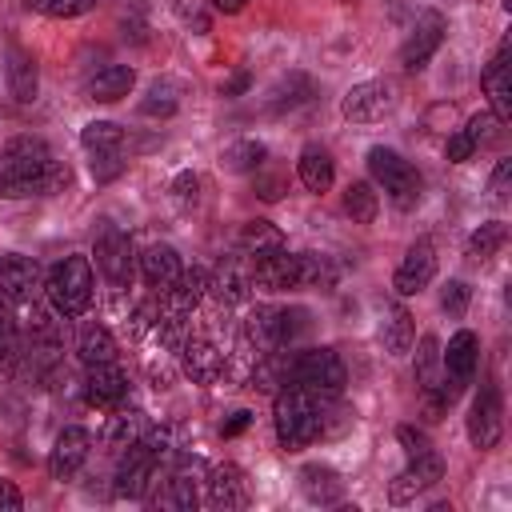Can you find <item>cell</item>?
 Instances as JSON below:
<instances>
[{"instance_id": "ac0fdd59", "label": "cell", "mask_w": 512, "mask_h": 512, "mask_svg": "<svg viewBox=\"0 0 512 512\" xmlns=\"http://www.w3.org/2000/svg\"><path fill=\"white\" fill-rule=\"evenodd\" d=\"M4 76H8V92H12L16 104H32L36 100V92H40V68H36V60H32L28 48L8 44V52H4Z\"/></svg>"}, {"instance_id": "2e32d148", "label": "cell", "mask_w": 512, "mask_h": 512, "mask_svg": "<svg viewBox=\"0 0 512 512\" xmlns=\"http://www.w3.org/2000/svg\"><path fill=\"white\" fill-rule=\"evenodd\" d=\"M40 288V264L32 256H0V292L12 304H32Z\"/></svg>"}, {"instance_id": "44dd1931", "label": "cell", "mask_w": 512, "mask_h": 512, "mask_svg": "<svg viewBox=\"0 0 512 512\" xmlns=\"http://www.w3.org/2000/svg\"><path fill=\"white\" fill-rule=\"evenodd\" d=\"M84 392H88V400H92V404H104V408H112V404H120V400L128 396V376H124V368H120L116 360H104V364H88V380H84Z\"/></svg>"}, {"instance_id": "8fae6325", "label": "cell", "mask_w": 512, "mask_h": 512, "mask_svg": "<svg viewBox=\"0 0 512 512\" xmlns=\"http://www.w3.org/2000/svg\"><path fill=\"white\" fill-rule=\"evenodd\" d=\"M440 480H444V456L436 448H428L420 456H408V468L388 484V500L392 504H408V500H416L420 492H428Z\"/></svg>"}, {"instance_id": "ffe728a7", "label": "cell", "mask_w": 512, "mask_h": 512, "mask_svg": "<svg viewBox=\"0 0 512 512\" xmlns=\"http://www.w3.org/2000/svg\"><path fill=\"white\" fill-rule=\"evenodd\" d=\"M476 360H480V340H476L468 328H460V332L448 340V348H440V368H444V376L456 380V384H468V380H472Z\"/></svg>"}, {"instance_id": "f1b7e54d", "label": "cell", "mask_w": 512, "mask_h": 512, "mask_svg": "<svg viewBox=\"0 0 512 512\" xmlns=\"http://www.w3.org/2000/svg\"><path fill=\"white\" fill-rule=\"evenodd\" d=\"M504 240H508V228H504V220H484L472 236H468V260H476V264H488L500 248H504Z\"/></svg>"}, {"instance_id": "ba28073f", "label": "cell", "mask_w": 512, "mask_h": 512, "mask_svg": "<svg viewBox=\"0 0 512 512\" xmlns=\"http://www.w3.org/2000/svg\"><path fill=\"white\" fill-rule=\"evenodd\" d=\"M396 108V88L388 80H364V84H352L340 100V112L344 120L352 124H372V120H384L388 112Z\"/></svg>"}, {"instance_id": "7dc6e473", "label": "cell", "mask_w": 512, "mask_h": 512, "mask_svg": "<svg viewBox=\"0 0 512 512\" xmlns=\"http://www.w3.org/2000/svg\"><path fill=\"white\" fill-rule=\"evenodd\" d=\"M24 508V496L12 480H0V512H20Z\"/></svg>"}, {"instance_id": "f546056e", "label": "cell", "mask_w": 512, "mask_h": 512, "mask_svg": "<svg viewBox=\"0 0 512 512\" xmlns=\"http://www.w3.org/2000/svg\"><path fill=\"white\" fill-rule=\"evenodd\" d=\"M264 156H268V148H264L260 140L244 136V140H232V144L220 152V164H224L228 172H256V168L264 164Z\"/></svg>"}, {"instance_id": "e575fe53", "label": "cell", "mask_w": 512, "mask_h": 512, "mask_svg": "<svg viewBox=\"0 0 512 512\" xmlns=\"http://www.w3.org/2000/svg\"><path fill=\"white\" fill-rule=\"evenodd\" d=\"M80 144L88 152H116V148H124V128L112 120H92L80 128Z\"/></svg>"}, {"instance_id": "30bf717a", "label": "cell", "mask_w": 512, "mask_h": 512, "mask_svg": "<svg viewBox=\"0 0 512 512\" xmlns=\"http://www.w3.org/2000/svg\"><path fill=\"white\" fill-rule=\"evenodd\" d=\"M156 464H160V452H152L144 440L128 444L120 456V468H116V492L128 500L148 496V488L156 484Z\"/></svg>"}, {"instance_id": "5b68a950", "label": "cell", "mask_w": 512, "mask_h": 512, "mask_svg": "<svg viewBox=\"0 0 512 512\" xmlns=\"http://www.w3.org/2000/svg\"><path fill=\"white\" fill-rule=\"evenodd\" d=\"M368 172H372V180L388 192V200L396 204V208H416L420 204V188H424V180H420V172L400 156V152H392V148H384V144H376V148H368Z\"/></svg>"}, {"instance_id": "7bdbcfd3", "label": "cell", "mask_w": 512, "mask_h": 512, "mask_svg": "<svg viewBox=\"0 0 512 512\" xmlns=\"http://www.w3.org/2000/svg\"><path fill=\"white\" fill-rule=\"evenodd\" d=\"M496 124H500V120H496L492 112H476V116L464 124V136H468V140L480 148V144H488V140L496 136Z\"/></svg>"}, {"instance_id": "816d5d0a", "label": "cell", "mask_w": 512, "mask_h": 512, "mask_svg": "<svg viewBox=\"0 0 512 512\" xmlns=\"http://www.w3.org/2000/svg\"><path fill=\"white\" fill-rule=\"evenodd\" d=\"M248 84H252V80H248V76L240 72V76H232V80H228V84H224L220 92H224V96H240V92H248Z\"/></svg>"}, {"instance_id": "c3c4849f", "label": "cell", "mask_w": 512, "mask_h": 512, "mask_svg": "<svg viewBox=\"0 0 512 512\" xmlns=\"http://www.w3.org/2000/svg\"><path fill=\"white\" fill-rule=\"evenodd\" d=\"M172 192H176V200H180V204L196 200V176H192V172H180V176L172 180Z\"/></svg>"}, {"instance_id": "52a82bcc", "label": "cell", "mask_w": 512, "mask_h": 512, "mask_svg": "<svg viewBox=\"0 0 512 512\" xmlns=\"http://www.w3.org/2000/svg\"><path fill=\"white\" fill-rule=\"evenodd\" d=\"M464 428H468L472 448H480V452H488V448L500 444V436H504V404H500V388L496 384H488V380L480 384V392L468 404Z\"/></svg>"}, {"instance_id": "bcb514c9", "label": "cell", "mask_w": 512, "mask_h": 512, "mask_svg": "<svg viewBox=\"0 0 512 512\" xmlns=\"http://www.w3.org/2000/svg\"><path fill=\"white\" fill-rule=\"evenodd\" d=\"M508 180H512V160H496V168H492V180H488V192H492V200H508Z\"/></svg>"}, {"instance_id": "7a4b0ae2", "label": "cell", "mask_w": 512, "mask_h": 512, "mask_svg": "<svg viewBox=\"0 0 512 512\" xmlns=\"http://www.w3.org/2000/svg\"><path fill=\"white\" fill-rule=\"evenodd\" d=\"M272 424H276V440L288 452L308 448L312 440L324 436V400H320V392H308V388H292L288 384L272 400Z\"/></svg>"}, {"instance_id": "277c9868", "label": "cell", "mask_w": 512, "mask_h": 512, "mask_svg": "<svg viewBox=\"0 0 512 512\" xmlns=\"http://www.w3.org/2000/svg\"><path fill=\"white\" fill-rule=\"evenodd\" d=\"M344 380H348L344 360L332 348H304L284 364V384L308 388V392H320V396H336L344 388Z\"/></svg>"}, {"instance_id": "7c38bea8", "label": "cell", "mask_w": 512, "mask_h": 512, "mask_svg": "<svg viewBox=\"0 0 512 512\" xmlns=\"http://www.w3.org/2000/svg\"><path fill=\"white\" fill-rule=\"evenodd\" d=\"M444 32H448L444 16H440V12H424V16L416 20L412 36H408L404 48H400V68H404V72H420V68L436 56V48L444 44Z\"/></svg>"}, {"instance_id": "60d3db41", "label": "cell", "mask_w": 512, "mask_h": 512, "mask_svg": "<svg viewBox=\"0 0 512 512\" xmlns=\"http://www.w3.org/2000/svg\"><path fill=\"white\" fill-rule=\"evenodd\" d=\"M468 300H472V288H468L464 280H448V284L440 288V308H444L448 316H464V312H468Z\"/></svg>"}, {"instance_id": "e0dca14e", "label": "cell", "mask_w": 512, "mask_h": 512, "mask_svg": "<svg viewBox=\"0 0 512 512\" xmlns=\"http://www.w3.org/2000/svg\"><path fill=\"white\" fill-rule=\"evenodd\" d=\"M480 84H484V96L492 104V116L504 124L512 116V76H508V40L496 48V56L484 64L480 72Z\"/></svg>"}, {"instance_id": "ab89813d", "label": "cell", "mask_w": 512, "mask_h": 512, "mask_svg": "<svg viewBox=\"0 0 512 512\" xmlns=\"http://www.w3.org/2000/svg\"><path fill=\"white\" fill-rule=\"evenodd\" d=\"M164 504H172V508H180V512H192V508L200 504V496H196V480H192L188 472H176V476L168 480V496H164Z\"/></svg>"}, {"instance_id": "d6a6232c", "label": "cell", "mask_w": 512, "mask_h": 512, "mask_svg": "<svg viewBox=\"0 0 512 512\" xmlns=\"http://www.w3.org/2000/svg\"><path fill=\"white\" fill-rule=\"evenodd\" d=\"M412 376H416V388L424 392V388H432L436 380H440V340L428 332V336H420V344H416V360H412Z\"/></svg>"}, {"instance_id": "d4e9b609", "label": "cell", "mask_w": 512, "mask_h": 512, "mask_svg": "<svg viewBox=\"0 0 512 512\" xmlns=\"http://www.w3.org/2000/svg\"><path fill=\"white\" fill-rule=\"evenodd\" d=\"M416 340V324H412V312L404 304H388L384 316H380V344L388 356H404Z\"/></svg>"}, {"instance_id": "1f68e13d", "label": "cell", "mask_w": 512, "mask_h": 512, "mask_svg": "<svg viewBox=\"0 0 512 512\" xmlns=\"http://www.w3.org/2000/svg\"><path fill=\"white\" fill-rule=\"evenodd\" d=\"M240 248H244L248 256L276 252V248H284V232H280L276 224H268V220H248V224L240 228Z\"/></svg>"}, {"instance_id": "cb8c5ba5", "label": "cell", "mask_w": 512, "mask_h": 512, "mask_svg": "<svg viewBox=\"0 0 512 512\" xmlns=\"http://www.w3.org/2000/svg\"><path fill=\"white\" fill-rule=\"evenodd\" d=\"M300 492H304L308 504H320L324 508V504H336L344 496V480L328 464H304L300 468Z\"/></svg>"}, {"instance_id": "6da1fadb", "label": "cell", "mask_w": 512, "mask_h": 512, "mask_svg": "<svg viewBox=\"0 0 512 512\" xmlns=\"http://www.w3.org/2000/svg\"><path fill=\"white\" fill-rule=\"evenodd\" d=\"M68 180V168L52 156V148L36 136H16L0 148V196L24 200V196H52Z\"/></svg>"}, {"instance_id": "83f0119b", "label": "cell", "mask_w": 512, "mask_h": 512, "mask_svg": "<svg viewBox=\"0 0 512 512\" xmlns=\"http://www.w3.org/2000/svg\"><path fill=\"white\" fill-rule=\"evenodd\" d=\"M344 212L356 220V224H372L376 212H380V192L372 188V180H352L344 188Z\"/></svg>"}, {"instance_id": "f5cc1de1", "label": "cell", "mask_w": 512, "mask_h": 512, "mask_svg": "<svg viewBox=\"0 0 512 512\" xmlns=\"http://www.w3.org/2000/svg\"><path fill=\"white\" fill-rule=\"evenodd\" d=\"M256 192H260L264 200H276V196H280V180H256Z\"/></svg>"}, {"instance_id": "b9f144b4", "label": "cell", "mask_w": 512, "mask_h": 512, "mask_svg": "<svg viewBox=\"0 0 512 512\" xmlns=\"http://www.w3.org/2000/svg\"><path fill=\"white\" fill-rule=\"evenodd\" d=\"M124 152L116 148V152H92V176L96 180H116L120 172H124Z\"/></svg>"}, {"instance_id": "836d02e7", "label": "cell", "mask_w": 512, "mask_h": 512, "mask_svg": "<svg viewBox=\"0 0 512 512\" xmlns=\"http://www.w3.org/2000/svg\"><path fill=\"white\" fill-rule=\"evenodd\" d=\"M144 432H148V420H144V412H120V416H112V420H108V432H104V440H108L116 452H124V448H128V444H136Z\"/></svg>"}, {"instance_id": "9c48e42d", "label": "cell", "mask_w": 512, "mask_h": 512, "mask_svg": "<svg viewBox=\"0 0 512 512\" xmlns=\"http://www.w3.org/2000/svg\"><path fill=\"white\" fill-rule=\"evenodd\" d=\"M96 268L116 284V288H128L132 284V272H136V252H132V236L120 232V228H104L96 236Z\"/></svg>"}, {"instance_id": "7402d4cb", "label": "cell", "mask_w": 512, "mask_h": 512, "mask_svg": "<svg viewBox=\"0 0 512 512\" xmlns=\"http://www.w3.org/2000/svg\"><path fill=\"white\" fill-rule=\"evenodd\" d=\"M180 272H184V260H180V252L172 244H152V248L140 252V276H144L148 288L164 292Z\"/></svg>"}, {"instance_id": "603a6c76", "label": "cell", "mask_w": 512, "mask_h": 512, "mask_svg": "<svg viewBox=\"0 0 512 512\" xmlns=\"http://www.w3.org/2000/svg\"><path fill=\"white\" fill-rule=\"evenodd\" d=\"M132 84H136V72L128 64H108L96 76H88L84 96L96 100V104H116V100H124L132 92Z\"/></svg>"}, {"instance_id": "681fc988", "label": "cell", "mask_w": 512, "mask_h": 512, "mask_svg": "<svg viewBox=\"0 0 512 512\" xmlns=\"http://www.w3.org/2000/svg\"><path fill=\"white\" fill-rule=\"evenodd\" d=\"M16 328V312H12V300L0 292V336H12Z\"/></svg>"}, {"instance_id": "f6af8a7d", "label": "cell", "mask_w": 512, "mask_h": 512, "mask_svg": "<svg viewBox=\"0 0 512 512\" xmlns=\"http://www.w3.org/2000/svg\"><path fill=\"white\" fill-rule=\"evenodd\" d=\"M472 152H476V144L464 136V128H460V132H452V136H448V144H444V156H448L452 164H464Z\"/></svg>"}, {"instance_id": "f907efd6", "label": "cell", "mask_w": 512, "mask_h": 512, "mask_svg": "<svg viewBox=\"0 0 512 512\" xmlns=\"http://www.w3.org/2000/svg\"><path fill=\"white\" fill-rule=\"evenodd\" d=\"M248 420H252V412H232V420L224 424V436H236V432H244V428H248Z\"/></svg>"}, {"instance_id": "74e56055", "label": "cell", "mask_w": 512, "mask_h": 512, "mask_svg": "<svg viewBox=\"0 0 512 512\" xmlns=\"http://www.w3.org/2000/svg\"><path fill=\"white\" fill-rule=\"evenodd\" d=\"M176 88L172 84H152L148 96L140 100V116H172L176 112Z\"/></svg>"}, {"instance_id": "4316f807", "label": "cell", "mask_w": 512, "mask_h": 512, "mask_svg": "<svg viewBox=\"0 0 512 512\" xmlns=\"http://www.w3.org/2000/svg\"><path fill=\"white\" fill-rule=\"evenodd\" d=\"M208 504H212V508H244V504H248L244 484H240V472H236L232 464L208 472Z\"/></svg>"}, {"instance_id": "d590c367", "label": "cell", "mask_w": 512, "mask_h": 512, "mask_svg": "<svg viewBox=\"0 0 512 512\" xmlns=\"http://www.w3.org/2000/svg\"><path fill=\"white\" fill-rule=\"evenodd\" d=\"M308 96H312V80H308V76H300V72H292L288 80H280V84L268 92V108H272V112H284V108L304 104Z\"/></svg>"}, {"instance_id": "9a60e30c", "label": "cell", "mask_w": 512, "mask_h": 512, "mask_svg": "<svg viewBox=\"0 0 512 512\" xmlns=\"http://www.w3.org/2000/svg\"><path fill=\"white\" fill-rule=\"evenodd\" d=\"M88 452H92V436H88V428H76V424L64 428V432L56 436L52 452H48V476H52V480H72V476L84 468Z\"/></svg>"}, {"instance_id": "484cf974", "label": "cell", "mask_w": 512, "mask_h": 512, "mask_svg": "<svg viewBox=\"0 0 512 512\" xmlns=\"http://www.w3.org/2000/svg\"><path fill=\"white\" fill-rule=\"evenodd\" d=\"M296 176H300V184L308 192H328L332 180H336V164L320 144H304V152L296 160Z\"/></svg>"}, {"instance_id": "4dcf8cb0", "label": "cell", "mask_w": 512, "mask_h": 512, "mask_svg": "<svg viewBox=\"0 0 512 512\" xmlns=\"http://www.w3.org/2000/svg\"><path fill=\"white\" fill-rule=\"evenodd\" d=\"M76 352L84 364H104V360H116V340L104 324H88L76 340Z\"/></svg>"}, {"instance_id": "5bb4252c", "label": "cell", "mask_w": 512, "mask_h": 512, "mask_svg": "<svg viewBox=\"0 0 512 512\" xmlns=\"http://www.w3.org/2000/svg\"><path fill=\"white\" fill-rule=\"evenodd\" d=\"M204 292H208V272H204V268H184V272L160 292V316L188 320L192 308L204 300Z\"/></svg>"}, {"instance_id": "ee69618b", "label": "cell", "mask_w": 512, "mask_h": 512, "mask_svg": "<svg viewBox=\"0 0 512 512\" xmlns=\"http://www.w3.org/2000/svg\"><path fill=\"white\" fill-rule=\"evenodd\" d=\"M396 440H400V448H404L408 456H420V452L432 448L428 432H420V428H412V424H400V428H396Z\"/></svg>"}, {"instance_id": "db71d44e", "label": "cell", "mask_w": 512, "mask_h": 512, "mask_svg": "<svg viewBox=\"0 0 512 512\" xmlns=\"http://www.w3.org/2000/svg\"><path fill=\"white\" fill-rule=\"evenodd\" d=\"M212 4H216V12H228V16H232V12H240L248 0H212Z\"/></svg>"}, {"instance_id": "8d00e7d4", "label": "cell", "mask_w": 512, "mask_h": 512, "mask_svg": "<svg viewBox=\"0 0 512 512\" xmlns=\"http://www.w3.org/2000/svg\"><path fill=\"white\" fill-rule=\"evenodd\" d=\"M32 12L40 16H56V20H72V16H84L96 8V0H28Z\"/></svg>"}, {"instance_id": "f35d334b", "label": "cell", "mask_w": 512, "mask_h": 512, "mask_svg": "<svg viewBox=\"0 0 512 512\" xmlns=\"http://www.w3.org/2000/svg\"><path fill=\"white\" fill-rule=\"evenodd\" d=\"M248 284H252V280H244L236 268H220V276L208 280V288H216V296H220L224 304H240V300L248 296Z\"/></svg>"}, {"instance_id": "3957f363", "label": "cell", "mask_w": 512, "mask_h": 512, "mask_svg": "<svg viewBox=\"0 0 512 512\" xmlns=\"http://www.w3.org/2000/svg\"><path fill=\"white\" fill-rule=\"evenodd\" d=\"M44 292L52 300V308L64 316V320H76L88 312L92 304V260L88 256H64L48 268V280H44Z\"/></svg>"}, {"instance_id": "8992f818", "label": "cell", "mask_w": 512, "mask_h": 512, "mask_svg": "<svg viewBox=\"0 0 512 512\" xmlns=\"http://www.w3.org/2000/svg\"><path fill=\"white\" fill-rule=\"evenodd\" d=\"M304 328H308V312L304 308H256L252 320H248V336L260 348V356L288 348Z\"/></svg>"}, {"instance_id": "d6986e66", "label": "cell", "mask_w": 512, "mask_h": 512, "mask_svg": "<svg viewBox=\"0 0 512 512\" xmlns=\"http://www.w3.org/2000/svg\"><path fill=\"white\" fill-rule=\"evenodd\" d=\"M180 360H184V372L192 376V384H212L224 372V352L204 336H188L180 344Z\"/></svg>"}, {"instance_id": "4fadbf2b", "label": "cell", "mask_w": 512, "mask_h": 512, "mask_svg": "<svg viewBox=\"0 0 512 512\" xmlns=\"http://www.w3.org/2000/svg\"><path fill=\"white\" fill-rule=\"evenodd\" d=\"M432 276H436V248H432L428 236H420L404 252V260H400V268L392 276V288H396V296H416V292H424L432 284Z\"/></svg>"}]
</instances>
